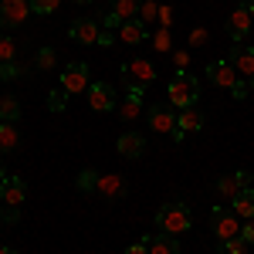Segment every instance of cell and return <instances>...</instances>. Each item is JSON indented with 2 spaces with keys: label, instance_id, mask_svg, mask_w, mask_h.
Wrapping results in <instances>:
<instances>
[{
  "label": "cell",
  "instance_id": "6da1fadb",
  "mask_svg": "<svg viewBox=\"0 0 254 254\" xmlns=\"http://www.w3.org/2000/svg\"><path fill=\"white\" fill-rule=\"evenodd\" d=\"M166 95H170V105H173L176 112L180 109H190L200 102V78L190 75V71H176L170 85H166Z\"/></svg>",
  "mask_w": 254,
  "mask_h": 254
},
{
  "label": "cell",
  "instance_id": "7a4b0ae2",
  "mask_svg": "<svg viewBox=\"0 0 254 254\" xmlns=\"http://www.w3.org/2000/svg\"><path fill=\"white\" fill-rule=\"evenodd\" d=\"M156 227L163 231V234H187L190 227H193V214H190V207L187 203H163L156 214Z\"/></svg>",
  "mask_w": 254,
  "mask_h": 254
},
{
  "label": "cell",
  "instance_id": "3957f363",
  "mask_svg": "<svg viewBox=\"0 0 254 254\" xmlns=\"http://www.w3.org/2000/svg\"><path fill=\"white\" fill-rule=\"evenodd\" d=\"M88 85H92V75H88V64H85V61H75V64H68V68L61 71V88H64L68 95L88 92Z\"/></svg>",
  "mask_w": 254,
  "mask_h": 254
},
{
  "label": "cell",
  "instance_id": "277c9868",
  "mask_svg": "<svg viewBox=\"0 0 254 254\" xmlns=\"http://www.w3.org/2000/svg\"><path fill=\"white\" fill-rule=\"evenodd\" d=\"M27 17H31V0H0V31L20 27Z\"/></svg>",
  "mask_w": 254,
  "mask_h": 254
},
{
  "label": "cell",
  "instance_id": "5b68a950",
  "mask_svg": "<svg viewBox=\"0 0 254 254\" xmlns=\"http://www.w3.org/2000/svg\"><path fill=\"white\" fill-rule=\"evenodd\" d=\"M227 61L234 64V71L251 85V92H254V48H248V44H234L231 55H227Z\"/></svg>",
  "mask_w": 254,
  "mask_h": 254
},
{
  "label": "cell",
  "instance_id": "8992f818",
  "mask_svg": "<svg viewBox=\"0 0 254 254\" xmlns=\"http://www.w3.org/2000/svg\"><path fill=\"white\" fill-rule=\"evenodd\" d=\"M210 227H214V234L220 237V241L241 237V224H237L234 210H220V207H214V210H210Z\"/></svg>",
  "mask_w": 254,
  "mask_h": 254
},
{
  "label": "cell",
  "instance_id": "52a82bcc",
  "mask_svg": "<svg viewBox=\"0 0 254 254\" xmlns=\"http://www.w3.org/2000/svg\"><path fill=\"white\" fill-rule=\"evenodd\" d=\"M149 129H156V132H173L176 129V109L173 105H166V102H156V105H149Z\"/></svg>",
  "mask_w": 254,
  "mask_h": 254
},
{
  "label": "cell",
  "instance_id": "ba28073f",
  "mask_svg": "<svg viewBox=\"0 0 254 254\" xmlns=\"http://www.w3.org/2000/svg\"><path fill=\"white\" fill-rule=\"evenodd\" d=\"M116 88L112 85H105V81H92L88 85V105L95 109V112H112L116 109Z\"/></svg>",
  "mask_w": 254,
  "mask_h": 254
},
{
  "label": "cell",
  "instance_id": "9c48e42d",
  "mask_svg": "<svg viewBox=\"0 0 254 254\" xmlns=\"http://www.w3.org/2000/svg\"><path fill=\"white\" fill-rule=\"evenodd\" d=\"M254 187V176L248 173V170H241V173H234V176H220L217 180V193L224 196V200H234L241 190H251Z\"/></svg>",
  "mask_w": 254,
  "mask_h": 254
},
{
  "label": "cell",
  "instance_id": "30bf717a",
  "mask_svg": "<svg viewBox=\"0 0 254 254\" xmlns=\"http://www.w3.org/2000/svg\"><path fill=\"white\" fill-rule=\"evenodd\" d=\"M0 200H3V207H20V203L27 200V183H24L20 176H3V183H0Z\"/></svg>",
  "mask_w": 254,
  "mask_h": 254
},
{
  "label": "cell",
  "instance_id": "8fae6325",
  "mask_svg": "<svg viewBox=\"0 0 254 254\" xmlns=\"http://www.w3.org/2000/svg\"><path fill=\"white\" fill-rule=\"evenodd\" d=\"M71 41H78V44H98V38H102V27H98V20H92V17H78L75 24H71Z\"/></svg>",
  "mask_w": 254,
  "mask_h": 254
},
{
  "label": "cell",
  "instance_id": "7c38bea8",
  "mask_svg": "<svg viewBox=\"0 0 254 254\" xmlns=\"http://www.w3.org/2000/svg\"><path fill=\"white\" fill-rule=\"evenodd\" d=\"M207 78L214 81L217 88H227V92H231L237 81H241V75L234 71V64H231V61H214V64L207 68Z\"/></svg>",
  "mask_w": 254,
  "mask_h": 254
},
{
  "label": "cell",
  "instance_id": "4fadbf2b",
  "mask_svg": "<svg viewBox=\"0 0 254 254\" xmlns=\"http://www.w3.org/2000/svg\"><path fill=\"white\" fill-rule=\"evenodd\" d=\"M116 149H119V156H126V159H139L146 153V136L142 132H122Z\"/></svg>",
  "mask_w": 254,
  "mask_h": 254
},
{
  "label": "cell",
  "instance_id": "5bb4252c",
  "mask_svg": "<svg viewBox=\"0 0 254 254\" xmlns=\"http://www.w3.org/2000/svg\"><path fill=\"white\" fill-rule=\"evenodd\" d=\"M251 14H248V3H241V7H234V14H231V20H227V31H231V38L241 44V41L248 38V31H251Z\"/></svg>",
  "mask_w": 254,
  "mask_h": 254
},
{
  "label": "cell",
  "instance_id": "9a60e30c",
  "mask_svg": "<svg viewBox=\"0 0 254 254\" xmlns=\"http://www.w3.org/2000/svg\"><path fill=\"white\" fill-rule=\"evenodd\" d=\"M122 71H126V75H132V81H136V85H149V81H156V68H153L146 58L126 61V64H122Z\"/></svg>",
  "mask_w": 254,
  "mask_h": 254
},
{
  "label": "cell",
  "instance_id": "2e32d148",
  "mask_svg": "<svg viewBox=\"0 0 254 254\" xmlns=\"http://www.w3.org/2000/svg\"><path fill=\"white\" fill-rule=\"evenodd\" d=\"M139 112H142V85H132L129 95H126V102L119 105V119H122V122H136Z\"/></svg>",
  "mask_w": 254,
  "mask_h": 254
},
{
  "label": "cell",
  "instance_id": "e0dca14e",
  "mask_svg": "<svg viewBox=\"0 0 254 254\" xmlns=\"http://www.w3.org/2000/svg\"><path fill=\"white\" fill-rule=\"evenodd\" d=\"M119 41H122V44H142V41H149V27H146L142 20H122Z\"/></svg>",
  "mask_w": 254,
  "mask_h": 254
},
{
  "label": "cell",
  "instance_id": "ac0fdd59",
  "mask_svg": "<svg viewBox=\"0 0 254 254\" xmlns=\"http://www.w3.org/2000/svg\"><path fill=\"white\" fill-rule=\"evenodd\" d=\"M95 193H102L105 200H119V196H126V180L119 173H109V176H98V187Z\"/></svg>",
  "mask_w": 254,
  "mask_h": 254
},
{
  "label": "cell",
  "instance_id": "d6986e66",
  "mask_svg": "<svg viewBox=\"0 0 254 254\" xmlns=\"http://www.w3.org/2000/svg\"><path fill=\"white\" fill-rule=\"evenodd\" d=\"M176 129H183V132H200L203 129V112L190 105V109H180L176 112Z\"/></svg>",
  "mask_w": 254,
  "mask_h": 254
},
{
  "label": "cell",
  "instance_id": "ffe728a7",
  "mask_svg": "<svg viewBox=\"0 0 254 254\" xmlns=\"http://www.w3.org/2000/svg\"><path fill=\"white\" fill-rule=\"evenodd\" d=\"M146 248H149V254H180V241H176L173 234H153L149 241H146Z\"/></svg>",
  "mask_w": 254,
  "mask_h": 254
},
{
  "label": "cell",
  "instance_id": "44dd1931",
  "mask_svg": "<svg viewBox=\"0 0 254 254\" xmlns=\"http://www.w3.org/2000/svg\"><path fill=\"white\" fill-rule=\"evenodd\" d=\"M231 210L237 217H244V220H254V187L251 190H241V193L231 200Z\"/></svg>",
  "mask_w": 254,
  "mask_h": 254
},
{
  "label": "cell",
  "instance_id": "7402d4cb",
  "mask_svg": "<svg viewBox=\"0 0 254 254\" xmlns=\"http://www.w3.org/2000/svg\"><path fill=\"white\" fill-rule=\"evenodd\" d=\"M17 129H14V122H0V153H10V149H17Z\"/></svg>",
  "mask_w": 254,
  "mask_h": 254
},
{
  "label": "cell",
  "instance_id": "603a6c76",
  "mask_svg": "<svg viewBox=\"0 0 254 254\" xmlns=\"http://www.w3.org/2000/svg\"><path fill=\"white\" fill-rule=\"evenodd\" d=\"M20 119V102L14 95H3L0 98V122H17Z\"/></svg>",
  "mask_w": 254,
  "mask_h": 254
},
{
  "label": "cell",
  "instance_id": "cb8c5ba5",
  "mask_svg": "<svg viewBox=\"0 0 254 254\" xmlns=\"http://www.w3.org/2000/svg\"><path fill=\"white\" fill-rule=\"evenodd\" d=\"M149 44H153V51H159V55H170V51H173V38H170L166 27L153 31V34H149Z\"/></svg>",
  "mask_w": 254,
  "mask_h": 254
},
{
  "label": "cell",
  "instance_id": "d4e9b609",
  "mask_svg": "<svg viewBox=\"0 0 254 254\" xmlns=\"http://www.w3.org/2000/svg\"><path fill=\"white\" fill-rule=\"evenodd\" d=\"M112 14H119L122 20L139 17V0H112Z\"/></svg>",
  "mask_w": 254,
  "mask_h": 254
},
{
  "label": "cell",
  "instance_id": "484cf974",
  "mask_svg": "<svg viewBox=\"0 0 254 254\" xmlns=\"http://www.w3.org/2000/svg\"><path fill=\"white\" fill-rule=\"evenodd\" d=\"M41 71H55V64H58V55H55V48H38V58H34Z\"/></svg>",
  "mask_w": 254,
  "mask_h": 254
},
{
  "label": "cell",
  "instance_id": "4316f807",
  "mask_svg": "<svg viewBox=\"0 0 254 254\" xmlns=\"http://www.w3.org/2000/svg\"><path fill=\"white\" fill-rule=\"evenodd\" d=\"M217 251L220 254H248V241L244 237H227V241L217 244Z\"/></svg>",
  "mask_w": 254,
  "mask_h": 254
},
{
  "label": "cell",
  "instance_id": "83f0119b",
  "mask_svg": "<svg viewBox=\"0 0 254 254\" xmlns=\"http://www.w3.org/2000/svg\"><path fill=\"white\" fill-rule=\"evenodd\" d=\"M24 78V68L17 61H0V81H17Z\"/></svg>",
  "mask_w": 254,
  "mask_h": 254
},
{
  "label": "cell",
  "instance_id": "f1b7e54d",
  "mask_svg": "<svg viewBox=\"0 0 254 254\" xmlns=\"http://www.w3.org/2000/svg\"><path fill=\"white\" fill-rule=\"evenodd\" d=\"M156 17H159V3L156 0H139V17L136 20L149 24V20H156Z\"/></svg>",
  "mask_w": 254,
  "mask_h": 254
},
{
  "label": "cell",
  "instance_id": "f546056e",
  "mask_svg": "<svg viewBox=\"0 0 254 254\" xmlns=\"http://www.w3.org/2000/svg\"><path fill=\"white\" fill-rule=\"evenodd\" d=\"M68 92H64V88H55V92H51V95H48V109H51V112H64V105H68Z\"/></svg>",
  "mask_w": 254,
  "mask_h": 254
},
{
  "label": "cell",
  "instance_id": "4dcf8cb0",
  "mask_svg": "<svg viewBox=\"0 0 254 254\" xmlns=\"http://www.w3.org/2000/svg\"><path fill=\"white\" fill-rule=\"evenodd\" d=\"M95 187H98V173H95V170H81V173H78V190H81V193H92Z\"/></svg>",
  "mask_w": 254,
  "mask_h": 254
},
{
  "label": "cell",
  "instance_id": "1f68e13d",
  "mask_svg": "<svg viewBox=\"0 0 254 254\" xmlns=\"http://www.w3.org/2000/svg\"><path fill=\"white\" fill-rule=\"evenodd\" d=\"M14 58H17V44L0 31V61H14Z\"/></svg>",
  "mask_w": 254,
  "mask_h": 254
},
{
  "label": "cell",
  "instance_id": "d6a6232c",
  "mask_svg": "<svg viewBox=\"0 0 254 254\" xmlns=\"http://www.w3.org/2000/svg\"><path fill=\"white\" fill-rule=\"evenodd\" d=\"M61 7V0H31V10L34 14H55Z\"/></svg>",
  "mask_w": 254,
  "mask_h": 254
},
{
  "label": "cell",
  "instance_id": "836d02e7",
  "mask_svg": "<svg viewBox=\"0 0 254 254\" xmlns=\"http://www.w3.org/2000/svg\"><path fill=\"white\" fill-rule=\"evenodd\" d=\"M173 64H176V71H187L190 68V51L187 48H173Z\"/></svg>",
  "mask_w": 254,
  "mask_h": 254
},
{
  "label": "cell",
  "instance_id": "e575fe53",
  "mask_svg": "<svg viewBox=\"0 0 254 254\" xmlns=\"http://www.w3.org/2000/svg\"><path fill=\"white\" fill-rule=\"evenodd\" d=\"M159 27H166V31H170V27H173V7H170V3H159Z\"/></svg>",
  "mask_w": 254,
  "mask_h": 254
},
{
  "label": "cell",
  "instance_id": "d590c367",
  "mask_svg": "<svg viewBox=\"0 0 254 254\" xmlns=\"http://www.w3.org/2000/svg\"><path fill=\"white\" fill-rule=\"evenodd\" d=\"M207 38H210V34H207L203 27H196V31H190V48H200V44H207Z\"/></svg>",
  "mask_w": 254,
  "mask_h": 254
},
{
  "label": "cell",
  "instance_id": "8d00e7d4",
  "mask_svg": "<svg viewBox=\"0 0 254 254\" xmlns=\"http://www.w3.org/2000/svg\"><path fill=\"white\" fill-rule=\"evenodd\" d=\"M102 24H105V31H116V27H122V17H119V14H112V10H109V14H105V17H102Z\"/></svg>",
  "mask_w": 254,
  "mask_h": 254
},
{
  "label": "cell",
  "instance_id": "74e56055",
  "mask_svg": "<svg viewBox=\"0 0 254 254\" xmlns=\"http://www.w3.org/2000/svg\"><path fill=\"white\" fill-rule=\"evenodd\" d=\"M248 92H251V85H248V81H244V78H241V81H237V85H234V88H231V95H234V98H244V95H248Z\"/></svg>",
  "mask_w": 254,
  "mask_h": 254
},
{
  "label": "cell",
  "instance_id": "f35d334b",
  "mask_svg": "<svg viewBox=\"0 0 254 254\" xmlns=\"http://www.w3.org/2000/svg\"><path fill=\"white\" fill-rule=\"evenodd\" d=\"M126 254H149V248H146V237H142V241H136V244H129V248H126Z\"/></svg>",
  "mask_w": 254,
  "mask_h": 254
},
{
  "label": "cell",
  "instance_id": "ab89813d",
  "mask_svg": "<svg viewBox=\"0 0 254 254\" xmlns=\"http://www.w3.org/2000/svg\"><path fill=\"white\" fill-rule=\"evenodd\" d=\"M241 237H244L248 244H254V220H248V224L241 227Z\"/></svg>",
  "mask_w": 254,
  "mask_h": 254
},
{
  "label": "cell",
  "instance_id": "60d3db41",
  "mask_svg": "<svg viewBox=\"0 0 254 254\" xmlns=\"http://www.w3.org/2000/svg\"><path fill=\"white\" fill-rule=\"evenodd\" d=\"M3 220H7V224H17V220H20V210H17V207H7V210H3Z\"/></svg>",
  "mask_w": 254,
  "mask_h": 254
},
{
  "label": "cell",
  "instance_id": "b9f144b4",
  "mask_svg": "<svg viewBox=\"0 0 254 254\" xmlns=\"http://www.w3.org/2000/svg\"><path fill=\"white\" fill-rule=\"evenodd\" d=\"M112 41H116V34H112V31H102V38H98V44H105V48H109Z\"/></svg>",
  "mask_w": 254,
  "mask_h": 254
},
{
  "label": "cell",
  "instance_id": "7bdbcfd3",
  "mask_svg": "<svg viewBox=\"0 0 254 254\" xmlns=\"http://www.w3.org/2000/svg\"><path fill=\"white\" fill-rule=\"evenodd\" d=\"M248 14H251V20H254V0H248Z\"/></svg>",
  "mask_w": 254,
  "mask_h": 254
},
{
  "label": "cell",
  "instance_id": "ee69618b",
  "mask_svg": "<svg viewBox=\"0 0 254 254\" xmlns=\"http://www.w3.org/2000/svg\"><path fill=\"white\" fill-rule=\"evenodd\" d=\"M3 176H7V170H3V159H0V183H3Z\"/></svg>",
  "mask_w": 254,
  "mask_h": 254
},
{
  "label": "cell",
  "instance_id": "f6af8a7d",
  "mask_svg": "<svg viewBox=\"0 0 254 254\" xmlns=\"http://www.w3.org/2000/svg\"><path fill=\"white\" fill-rule=\"evenodd\" d=\"M0 254H17V251L14 248H0Z\"/></svg>",
  "mask_w": 254,
  "mask_h": 254
},
{
  "label": "cell",
  "instance_id": "bcb514c9",
  "mask_svg": "<svg viewBox=\"0 0 254 254\" xmlns=\"http://www.w3.org/2000/svg\"><path fill=\"white\" fill-rule=\"evenodd\" d=\"M75 3H92V0H75Z\"/></svg>",
  "mask_w": 254,
  "mask_h": 254
},
{
  "label": "cell",
  "instance_id": "7dc6e473",
  "mask_svg": "<svg viewBox=\"0 0 254 254\" xmlns=\"http://www.w3.org/2000/svg\"><path fill=\"white\" fill-rule=\"evenodd\" d=\"M0 203H3V200H0Z\"/></svg>",
  "mask_w": 254,
  "mask_h": 254
}]
</instances>
